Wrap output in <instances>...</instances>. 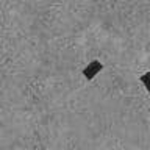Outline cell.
Returning <instances> with one entry per match:
<instances>
[{
  "mask_svg": "<svg viewBox=\"0 0 150 150\" xmlns=\"http://www.w3.org/2000/svg\"><path fill=\"white\" fill-rule=\"evenodd\" d=\"M149 77H150V72H145L142 77H141V81L144 83V88H145V89H150V88H149Z\"/></svg>",
  "mask_w": 150,
  "mask_h": 150,
  "instance_id": "obj_2",
  "label": "cell"
},
{
  "mask_svg": "<svg viewBox=\"0 0 150 150\" xmlns=\"http://www.w3.org/2000/svg\"><path fill=\"white\" fill-rule=\"evenodd\" d=\"M102 69H103V63H100V61H97V59H94V61H91V63H89L86 67L83 69V77L86 78V80H92Z\"/></svg>",
  "mask_w": 150,
  "mask_h": 150,
  "instance_id": "obj_1",
  "label": "cell"
}]
</instances>
